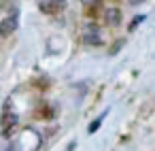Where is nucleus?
Masks as SVG:
<instances>
[{
    "mask_svg": "<svg viewBox=\"0 0 155 151\" xmlns=\"http://www.w3.org/2000/svg\"><path fill=\"white\" fill-rule=\"evenodd\" d=\"M81 41H83L85 45H102V36H100V30H98L96 26H89V28H85V32H83Z\"/></svg>",
    "mask_w": 155,
    "mask_h": 151,
    "instance_id": "nucleus-1",
    "label": "nucleus"
},
{
    "mask_svg": "<svg viewBox=\"0 0 155 151\" xmlns=\"http://www.w3.org/2000/svg\"><path fill=\"white\" fill-rule=\"evenodd\" d=\"M41 9L49 15H58L66 9V0H45V2L41 5Z\"/></svg>",
    "mask_w": 155,
    "mask_h": 151,
    "instance_id": "nucleus-2",
    "label": "nucleus"
},
{
    "mask_svg": "<svg viewBox=\"0 0 155 151\" xmlns=\"http://www.w3.org/2000/svg\"><path fill=\"white\" fill-rule=\"evenodd\" d=\"M17 30V13L15 15H9L0 22V36H9Z\"/></svg>",
    "mask_w": 155,
    "mask_h": 151,
    "instance_id": "nucleus-3",
    "label": "nucleus"
},
{
    "mask_svg": "<svg viewBox=\"0 0 155 151\" xmlns=\"http://www.w3.org/2000/svg\"><path fill=\"white\" fill-rule=\"evenodd\" d=\"M15 123H17V115H13V113L7 111V113L2 115V134H5V136H11Z\"/></svg>",
    "mask_w": 155,
    "mask_h": 151,
    "instance_id": "nucleus-4",
    "label": "nucleus"
},
{
    "mask_svg": "<svg viewBox=\"0 0 155 151\" xmlns=\"http://www.w3.org/2000/svg\"><path fill=\"white\" fill-rule=\"evenodd\" d=\"M104 22H106V26H110V28L119 26V24H121V11H119V9H106Z\"/></svg>",
    "mask_w": 155,
    "mask_h": 151,
    "instance_id": "nucleus-5",
    "label": "nucleus"
},
{
    "mask_svg": "<svg viewBox=\"0 0 155 151\" xmlns=\"http://www.w3.org/2000/svg\"><path fill=\"white\" fill-rule=\"evenodd\" d=\"M102 121H104V117H98L96 121H91V126H89V130H87V132H89V134H94V132L102 126Z\"/></svg>",
    "mask_w": 155,
    "mask_h": 151,
    "instance_id": "nucleus-6",
    "label": "nucleus"
},
{
    "mask_svg": "<svg viewBox=\"0 0 155 151\" xmlns=\"http://www.w3.org/2000/svg\"><path fill=\"white\" fill-rule=\"evenodd\" d=\"M81 2H85V5H96L98 0H81Z\"/></svg>",
    "mask_w": 155,
    "mask_h": 151,
    "instance_id": "nucleus-7",
    "label": "nucleus"
},
{
    "mask_svg": "<svg viewBox=\"0 0 155 151\" xmlns=\"http://www.w3.org/2000/svg\"><path fill=\"white\" fill-rule=\"evenodd\" d=\"M140 2H144V0H130V5L134 7V5H140Z\"/></svg>",
    "mask_w": 155,
    "mask_h": 151,
    "instance_id": "nucleus-8",
    "label": "nucleus"
}]
</instances>
